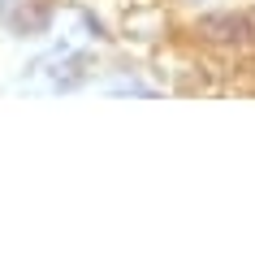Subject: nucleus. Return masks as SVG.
I'll use <instances>...</instances> for the list:
<instances>
[{
    "label": "nucleus",
    "instance_id": "nucleus-2",
    "mask_svg": "<svg viewBox=\"0 0 255 255\" xmlns=\"http://www.w3.org/2000/svg\"><path fill=\"white\" fill-rule=\"evenodd\" d=\"M0 17L13 35H39L52 9H48V0H0Z\"/></svg>",
    "mask_w": 255,
    "mask_h": 255
},
{
    "label": "nucleus",
    "instance_id": "nucleus-1",
    "mask_svg": "<svg viewBox=\"0 0 255 255\" xmlns=\"http://www.w3.org/2000/svg\"><path fill=\"white\" fill-rule=\"evenodd\" d=\"M26 82L35 91H74L82 82V56L69 52V48H52L26 69Z\"/></svg>",
    "mask_w": 255,
    "mask_h": 255
}]
</instances>
